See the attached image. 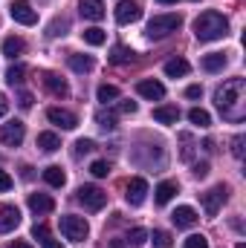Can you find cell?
<instances>
[{
    "instance_id": "cell-1",
    "label": "cell",
    "mask_w": 246,
    "mask_h": 248,
    "mask_svg": "<svg viewBox=\"0 0 246 248\" xmlns=\"http://www.w3.org/2000/svg\"><path fill=\"white\" fill-rule=\"evenodd\" d=\"M214 101H217V110L223 113V119L241 122V119H244V78L226 81V84L214 93Z\"/></svg>"
},
{
    "instance_id": "cell-2",
    "label": "cell",
    "mask_w": 246,
    "mask_h": 248,
    "mask_svg": "<svg viewBox=\"0 0 246 248\" xmlns=\"http://www.w3.org/2000/svg\"><path fill=\"white\" fill-rule=\"evenodd\" d=\"M226 32H229V20L220 15V12H203L197 20H194V35H197V41H220V38H226Z\"/></svg>"
},
{
    "instance_id": "cell-3",
    "label": "cell",
    "mask_w": 246,
    "mask_h": 248,
    "mask_svg": "<svg viewBox=\"0 0 246 248\" xmlns=\"http://www.w3.org/2000/svg\"><path fill=\"white\" fill-rule=\"evenodd\" d=\"M183 26V17L180 15H157V17H151L148 20V38L151 41H159V38H168L171 32H177Z\"/></svg>"
},
{
    "instance_id": "cell-4",
    "label": "cell",
    "mask_w": 246,
    "mask_h": 248,
    "mask_svg": "<svg viewBox=\"0 0 246 248\" xmlns=\"http://www.w3.org/2000/svg\"><path fill=\"white\" fill-rule=\"evenodd\" d=\"M61 234L67 237V240H72V243H81V240H87L90 225H87L84 217H72V214H67V217H61Z\"/></svg>"
},
{
    "instance_id": "cell-5",
    "label": "cell",
    "mask_w": 246,
    "mask_h": 248,
    "mask_svg": "<svg viewBox=\"0 0 246 248\" xmlns=\"http://www.w3.org/2000/svg\"><path fill=\"white\" fill-rule=\"evenodd\" d=\"M78 202L87 208V211H102L107 205V193L96 185H81L78 187Z\"/></svg>"
},
{
    "instance_id": "cell-6",
    "label": "cell",
    "mask_w": 246,
    "mask_h": 248,
    "mask_svg": "<svg viewBox=\"0 0 246 248\" xmlns=\"http://www.w3.org/2000/svg\"><path fill=\"white\" fill-rule=\"evenodd\" d=\"M9 15H12L18 23H23V26H35V23H38V12H35L26 0H12Z\"/></svg>"
},
{
    "instance_id": "cell-7",
    "label": "cell",
    "mask_w": 246,
    "mask_h": 248,
    "mask_svg": "<svg viewBox=\"0 0 246 248\" xmlns=\"http://www.w3.org/2000/svg\"><path fill=\"white\" fill-rule=\"evenodd\" d=\"M226 196H229V190L223 185L206 190V193H203V208H206V214H209V217H217V211H220V205L226 202Z\"/></svg>"
},
{
    "instance_id": "cell-8",
    "label": "cell",
    "mask_w": 246,
    "mask_h": 248,
    "mask_svg": "<svg viewBox=\"0 0 246 248\" xmlns=\"http://www.w3.org/2000/svg\"><path fill=\"white\" fill-rule=\"evenodd\" d=\"M23 133H26V127H23V122H6L3 127H0V141L3 144H9V147H18L20 141H23Z\"/></svg>"
},
{
    "instance_id": "cell-9",
    "label": "cell",
    "mask_w": 246,
    "mask_h": 248,
    "mask_svg": "<svg viewBox=\"0 0 246 248\" xmlns=\"http://www.w3.org/2000/svg\"><path fill=\"white\" fill-rule=\"evenodd\" d=\"M142 17V6L136 3V0H122L119 6H116V20L127 26V23H136Z\"/></svg>"
},
{
    "instance_id": "cell-10",
    "label": "cell",
    "mask_w": 246,
    "mask_h": 248,
    "mask_svg": "<svg viewBox=\"0 0 246 248\" xmlns=\"http://www.w3.org/2000/svg\"><path fill=\"white\" fill-rule=\"evenodd\" d=\"M127 193H124V199H127V205H142L145 202V196H148V182L142 179V176H133L127 187H124Z\"/></svg>"
},
{
    "instance_id": "cell-11",
    "label": "cell",
    "mask_w": 246,
    "mask_h": 248,
    "mask_svg": "<svg viewBox=\"0 0 246 248\" xmlns=\"http://www.w3.org/2000/svg\"><path fill=\"white\" fill-rule=\"evenodd\" d=\"M47 119L55 124V127H61V130H75L78 127V119L70 110H61V107H50L47 110Z\"/></svg>"
},
{
    "instance_id": "cell-12",
    "label": "cell",
    "mask_w": 246,
    "mask_h": 248,
    "mask_svg": "<svg viewBox=\"0 0 246 248\" xmlns=\"http://www.w3.org/2000/svg\"><path fill=\"white\" fill-rule=\"evenodd\" d=\"M136 93H139L142 98H148V101H159V98L165 95V87H162L159 81L148 78V81H139V84H136Z\"/></svg>"
},
{
    "instance_id": "cell-13",
    "label": "cell",
    "mask_w": 246,
    "mask_h": 248,
    "mask_svg": "<svg viewBox=\"0 0 246 248\" xmlns=\"http://www.w3.org/2000/svg\"><path fill=\"white\" fill-rule=\"evenodd\" d=\"M20 225V211L15 208V205H6V208H0V234H9V231H15Z\"/></svg>"
},
{
    "instance_id": "cell-14",
    "label": "cell",
    "mask_w": 246,
    "mask_h": 248,
    "mask_svg": "<svg viewBox=\"0 0 246 248\" xmlns=\"http://www.w3.org/2000/svg\"><path fill=\"white\" fill-rule=\"evenodd\" d=\"M44 87H47L53 95H58V98H67V95H70L67 81H64L61 75H55V72H44Z\"/></svg>"
},
{
    "instance_id": "cell-15",
    "label": "cell",
    "mask_w": 246,
    "mask_h": 248,
    "mask_svg": "<svg viewBox=\"0 0 246 248\" xmlns=\"http://www.w3.org/2000/svg\"><path fill=\"white\" fill-rule=\"evenodd\" d=\"M78 12H81V17H87V20H102V17H105V3H102V0H81V3H78Z\"/></svg>"
},
{
    "instance_id": "cell-16",
    "label": "cell",
    "mask_w": 246,
    "mask_h": 248,
    "mask_svg": "<svg viewBox=\"0 0 246 248\" xmlns=\"http://www.w3.org/2000/svg\"><path fill=\"white\" fill-rule=\"evenodd\" d=\"M171 222H174L177 228H191V225L197 222V211L188 208V205H180V208L171 214Z\"/></svg>"
},
{
    "instance_id": "cell-17",
    "label": "cell",
    "mask_w": 246,
    "mask_h": 248,
    "mask_svg": "<svg viewBox=\"0 0 246 248\" xmlns=\"http://www.w3.org/2000/svg\"><path fill=\"white\" fill-rule=\"evenodd\" d=\"M29 208H32L35 214H50V211L55 208V199L47 196V193H29Z\"/></svg>"
},
{
    "instance_id": "cell-18",
    "label": "cell",
    "mask_w": 246,
    "mask_h": 248,
    "mask_svg": "<svg viewBox=\"0 0 246 248\" xmlns=\"http://www.w3.org/2000/svg\"><path fill=\"white\" fill-rule=\"evenodd\" d=\"M154 122L177 124V122H180V110H177L174 104H162V107H157V110H154Z\"/></svg>"
},
{
    "instance_id": "cell-19",
    "label": "cell",
    "mask_w": 246,
    "mask_h": 248,
    "mask_svg": "<svg viewBox=\"0 0 246 248\" xmlns=\"http://www.w3.org/2000/svg\"><path fill=\"white\" fill-rule=\"evenodd\" d=\"M180 187H177V182H159L157 185V190H154V199H157V205H168L171 199H174V193H177Z\"/></svg>"
},
{
    "instance_id": "cell-20",
    "label": "cell",
    "mask_w": 246,
    "mask_h": 248,
    "mask_svg": "<svg viewBox=\"0 0 246 248\" xmlns=\"http://www.w3.org/2000/svg\"><path fill=\"white\" fill-rule=\"evenodd\" d=\"M23 49H26V44H23V38H18V35H12V38H6L3 41V55L6 58H18V55H23Z\"/></svg>"
},
{
    "instance_id": "cell-21",
    "label": "cell",
    "mask_w": 246,
    "mask_h": 248,
    "mask_svg": "<svg viewBox=\"0 0 246 248\" xmlns=\"http://www.w3.org/2000/svg\"><path fill=\"white\" fill-rule=\"evenodd\" d=\"M200 66H203L206 72H220V69L226 66V55H223V52H209V55H203Z\"/></svg>"
},
{
    "instance_id": "cell-22",
    "label": "cell",
    "mask_w": 246,
    "mask_h": 248,
    "mask_svg": "<svg viewBox=\"0 0 246 248\" xmlns=\"http://www.w3.org/2000/svg\"><path fill=\"white\" fill-rule=\"evenodd\" d=\"M67 63H70V69H72V72H90V69L96 66L93 55H70Z\"/></svg>"
},
{
    "instance_id": "cell-23",
    "label": "cell",
    "mask_w": 246,
    "mask_h": 248,
    "mask_svg": "<svg viewBox=\"0 0 246 248\" xmlns=\"http://www.w3.org/2000/svg\"><path fill=\"white\" fill-rule=\"evenodd\" d=\"M38 147H41L44 153H55V150L61 147V139H58L55 133H50V130H47V133H38Z\"/></svg>"
},
{
    "instance_id": "cell-24",
    "label": "cell",
    "mask_w": 246,
    "mask_h": 248,
    "mask_svg": "<svg viewBox=\"0 0 246 248\" xmlns=\"http://www.w3.org/2000/svg\"><path fill=\"white\" fill-rule=\"evenodd\" d=\"M188 61L185 58H171V61L165 63V75L168 78H183V75H188Z\"/></svg>"
},
{
    "instance_id": "cell-25",
    "label": "cell",
    "mask_w": 246,
    "mask_h": 248,
    "mask_svg": "<svg viewBox=\"0 0 246 248\" xmlns=\"http://www.w3.org/2000/svg\"><path fill=\"white\" fill-rule=\"evenodd\" d=\"M133 61H136V52H133L130 46H113V52H110V63L122 66V63H133Z\"/></svg>"
},
{
    "instance_id": "cell-26",
    "label": "cell",
    "mask_w": 246,
    "mask_h": 248,
    "mask_svg": "<svg viewBox=\"0 0 246 248\" xmlns=\"http://www.w3.org/2000/svg\"><path fill=\"white\" fill-rule=\"evenodd\" d=\"M44 179H47V185H53V187H64V182H67V173H64L58 165H50V168L44 170Z\"/></svg>"
},
{
    "instance_id": "cell-27",
    "label": "cell",
    "mask_w": 246,
    "mask_h": 248,
    "mask_svg": "<svg viewBox=\"0 0 246 248\" xmlns=\"http://www.w3.org/2000/svg\"><path fill=\"white\" fill-rule=\"evenodd\" d=\"M81 38H84V44H90V46H102V44L107 41V35H105L99 26H90V29H84V32H81Z\"/></svg>"
},
{
    "instance_id": "cell-28",
    "label": "cell",
    "mask_w": 246,
    "mask_h": 248,
    "mask_svg": "<svg viewBox=\"0 0 246 248\" xmlns=\"http://www.w3.org/2000/svg\"><path fill=\"white\" fill-rule=\"evenodd\" d=\"M127 243L124 246H130V248H142L145 243H148V231L145 228H133V231H127V237H124Z\"/></svg>"
},
{
    "instance_id": "cell-29",
    "label": "cell",
    "mask_w": 246,
    "mask_h": 248,
    "mask_svg": "<svg viewBox=\"0 0 246 248\" xmlns=\"http://www.w3.org/2000/svg\"><path fill=\"white\" fill-rule=\"evenodd\" d=\"M96 98H99L102 104H110V101H116V98H119V90H116L113 84H102V87L96 90Z\"/></svg>"
},
{
    "instance_id": "cell-30",
    "label": "cell",
    "mask_w": 246,
    "mask_h": 248,
    "mask_svg": "<svg viewBox=\"0 0 246 248\" xmlns=\"http://www.w3.org/2000/svg\"><path fill=\"white\" fill-rule=\"evenodd\" d=\"M67 29H70V17H55V20L50 23L47 35H50V38H64V35H67Z\"/></svg>"
},
{
    "instance_id": "cell-31",
    "label": "cell",
    "mask_w": 246,
    "mask_h": 248,
    "mask_svg": "<svg viewBox=\"0 0 246 248\" xmlns=\"http://www.w3.org/2000/svg\"><path fill=\"white\" fill-rule=\"evenodd\" d=\"M23 75H26V66H20V63H15V66H9V69H6V81H9L12 87L23 84Z\"/></svg>"
},
{
    "instance_id": "cell-32",
    "label": "cell",
    "mask_w": 246,
    "mask_h": 248,
    "mask_svg": "<svg viewBox=\"0 0 246 248\" xmlns=\"http://www.w3.org/2000/svg\"><path fill=\"white\" fill-rule=\"evenodd\" d=\"M188 122L197 124V127H209V124H211V116H209L203 107H194V110L188 113Z\"/></svg>"
},
{
    "instance_id": "cell-33",
    "label": "cell",
    "mask_w": 246,
    "mask_h": 248,
    "mask_svg": "<svg viewBox=\"0 0 246 248\" xmlns=\"http://www.w3.org/2000/svg\"><path fill=\"white\" fill-rule=\"evenodd\" d=\"M154 248H174V243H171V234L168 231H154Z\"/></svg>"
},
{
    "instance_id": "cell-34",
    "label": "cell",
    "mask_w": 246,
    "mask_h": 248,
    "mask_svg": "<svg viewBox=\"0 0 246 248\" xmlns=\"http://www.w3.org/2000/svg\"><path fill=\"white\" fill-rule=\"evenodd\" d=\"M96 150V141L93 139H78L75 141V156H84V153H93Z\"/></svg>"
},
{
    "instance_id": "cell-35",
    "label": "cell",
    "mask_w": 246,
    "mask_h": 248,
    "mask_svg": "<svg viewBox=\"0 0 246 248\" xmlns=\"http://www.w3.org/2000/svg\"><path fill=\"white\" fill-rule=\"evenodd\" d=\"M90 173H93V176H96V179H105V176H107V173H110V165H107V162H102V159H99V162H93V165H90Z\"/></svg>"
},
{
    "instance_id": "cell-36",
    "label": "cell",
    "mask_w": 246,
    "mask_h": 248,
    "mask_svg": "<svg viewBox=\"0 0 246 248\" xmlns=\"http://www.w3.org/2000/svg\"><path fill=\"white\" fill-rule=\"evenodd\" d=\"M183 248H209V240H206L203 234H191V237L185 240Z\"/></svg>"
},
{
    "instance_id": "cell-37",
    "label": "cell",
    "mask_w": 246,
    "mask_h": 248,
    "mask_svg": "<svg viewBox=\"0 0 246 248\" xmlns=\"http://www.w3.org/2000/svg\"><path fill=\"white\" fill-rule=\"evenodd\" d=\"M96 122H99L102 130H113V127H116V116H110V113H107V116H105V113H99V116H96Z\"/></svg>"
},
{
    "instance_id": "cell-38",
    "label": "cell",
    "mask_w": 246,
    "mask_h": 248,
    "mask_svg": "<svg viewBox=\"0 0 246 248\" xmlns=\"http://www.w3.org/2000/svg\"><path fill=\"white\" fill-rule=\"evenodd\" d=\"M119 113H124V116H133V113H136V101H130V98H127V101H122V104H119Z\"/></svg>"
},
{
    "instance_id": "cell-39",
    "label": "cell",
    "mask_w": 246,
    "mask_h": 248,
    "mask_svg": "<svg viewBox=\"0 0 246 248\" xmlns=\"http://www.w3.org/2000/svg\"><path fill=\"white\" fill-rule=\"evenodd\" d=\"M232 153L241 159L244 156V136H235V141H232Z\"/></svg>"
},
{
    "instance_id": "cell-40",
    "label": "cell",
    "mask_w": 246,
    "mask_h": 248,
    "mask_svg": "<svg viewBox=\"0 0 246 248\" xmlns=\"http://www.w3.org/2000/svg\"><path fill=\"white\" fill-rule=\"evenodd\" d=\"M12 185H15V182H12V176H9L6 170H0V193H3V190H9Z\"/></svg>"
},
{
    "instance_id": "cell-41",
    "label": "cell",
    "mask_w": 246,
    "mask_h": 248,
    "mask_svg": "<svg viewBox=\"0 0 246 248\" xmlns=\"http://www.w3.org/2000/svg\"><path fill=\"white\" fill-rule=\"evenodd\" d=\"M185 95H188V98H203V87H200V84H191V87L185 90Z\"/></svg>"
},
{
    "instance_id": "cell-42",
    "label": "cell",
    "mask_w": 246,
    "mask_h": 248,
    "mask_svg": "<svg viewBox=\"0 0 246 248\" xmlns=\"http://www.w3.org/2000/svg\"><path fill=\"white\" fill-rule=\"evenodd\" d=\"M206 173H209V162H197V165H194V176H197V179H203Z\"/></svg>"
},
{
    "instance_id": "cell-43",
    "label": "cell",
    "mask_w": 246,
    "mask_h": 248,
    "mask_svg": "<svg viewBox=\"0 0 246 248\" xmlns=\"http://www.w3.org/2000/svg\"><path fill=\"white\" fill-rule=\"evenodd\" d=\"M18 104H20L23 110H29V107H32V95H29V93H20V95H18Z\"/></svg>"
},
{
    "instance_id": "cell-44",
    "label": "cell",
    "mask_w": 246,
    "mask_h": 248,
    "mask_svg": "<svg viewBox=\"0 0 246 248\" xmlns=\"http://www.w3.org/2000/svg\"><path fill=\"white\" fill-rule=\"evenodd\" d=\"M35 237H41V240H47V225H35V231H32Z\"/></svg>"
},
{
    "instance_id": "cell-45",
    "label": "cell",
    "mask_w": 246,
    "mask_h": 248,
    "mask_svg": "<svg viewBox=\"0 0 246 248\" xmlns=\"http://www.w3.org/2000/svg\"><path fill=\"white\" fill-rule=\"evenodd\" d=\"M6 110H9V101H6V95H0V119L6 116Z\"/></svg>"
},
{
    "instance_id": "cell-46",
    "label": "cell",
    "mask_w": 246,
    "mask_h": 248,
    "mask_svg": "<svg viewBox=\"0 0 246 248\" xmlns=\"http://www.w3.org/2000/svg\"><path fill=\"white\" fill-rule=\"evenodd\" d=\"M41 243H44V248H64L58 240H41Z\"/></svg>"
},
{
    "instance_id": "cell-47",
    "label": "cell",
    "mask_w": 246,
    "mask_h": 248,
    "mask_svg": "<svg viewBox=\"0 0 246 248\" xmlns=\"http://www.w3.org/2000/svg\"><path fill=\"white\" fill-rule=\"evenodd\" d=\"M9 248H32V246H29V243H20V240H18V243H12Z\"/></svg>"
},
{
    "instance_id": "cell-48",
    "label": "cell",
    "mask_w": 246,
    "mask_h": 248,
    "mask_svg": "<svg viewBox=\"0 0 246 248\" xmlns=\"http://www.w3.org/2000/svg\"><path fill=\"white\" fill-rule=\"evenodd\" d=\"M110 248H127V246H124L122 240H113V243H110Z\"/></svg>"
},
{
    "instance_id": "cell-49",
    "label": "cell",
    "mask_w": 246,
    "mask_h": 248,
    "mask_svg": "<svg viewBox=\"0 0 246 248\" xmlns=\"http://www.w3.org/2000/svg\"><path fill=\"white\" fill-rule=\"evenodd\" d=\"M159 3H177V0H159Z\"/></svg>"
},
{
    "instance_id": "cell-50",
    "label": "cell",
    "mask_w": 246,
    "mask_h": 248,
    "mask_svg": "<svg viewBox=\"0 0 246 248\" xmlns=\"http://www.w3.org/2000/svg\"><path fill=\"white\" fill-rule=\"evenodd\" d=\"M235 248H246V246H244V243H238V246H235Z\"/></svg>"
}]
</instances>
